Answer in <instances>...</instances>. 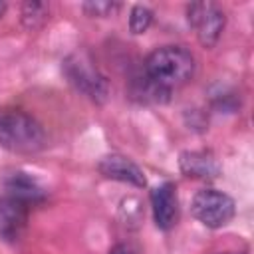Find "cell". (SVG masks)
I'll list each match as a JSON object with an SVG mask.
<instances>
[{
    "label": "cell",
    "instance_id": "1",
    "mask_svg": "<svg viewBox=\"0 0 254 254\" xmlns=\"http://www.w3.org/2000/svg\"><path fill=\"white\" fill-rule=\"evenodd\" d=\"M194 71V58L181 46H163L145 60V75L159 87L171 91L187 83Z\"/></svg>",
    "mask_w": 254,
    "mask_h": 254
},
{
    "label": "cell",
    "instance_id": "2",
    "mask_svg": "<svg viewBox=\"0 0 254 254\" xmlns=\"http://www.w3.org/2000/svg\"><path fill=\"white\" fill-rule=\"evenodd\" d=\"M0 147L18 155H32L46 147L42 125L20 109H0Z\"/></svg>",
    "mask_w": 254,
    "mask_h": 254
},
{
    "label": "cell",
    "instance_id": "3",
    "mask_svg": "<svg viewBox=\"0 0 254 254\" xmlns=\"http://www.w3.org/2000/svg\"><path fill=\"white\" fill-rule=\"evenodd\" d=\"M64 73L69 79V83L87 95L89 99L103 103L109 97V85L107 79L99 73V69L83 56V54H73L64 62Z\"/></svg>",
    "mask_w": 254,
    "mask_h": 254
},
{
    "label": "cell",
    "instance_id": "4",
    "mask_svg": "<svg viewBox=\"0 0 254 254\" xmlns=\"http://www.w3.org/2000/svg\"><path fill=\"white\" fill-rule=\"evenodd\" d=\"M234 200L216 189H202L192 196L190 212L192 216L208 226V228H220L228 224L234 216Z\"/></svg>",
    "mask_w": 254,
    "mask_h": 254
},
{
    "label": "cell",
    "instance_id": "5",
    "mask_svg": "<svg viewBox=\"0 0 254 254\" xmlns=\"http://www.w3.org/2000/svg\"><path fill=\"white\" fill-rule=\"evenodd\" d=\"M187 14L198 42L204 48H212L224 30V12L212 2H192Z\"/></svg>",
    "mask_w": 254,
    "mask_h": 254
},
{
    "label": "cell",
    "instance_id": "6",
    "mask_svg": "<svg viewBox=\"0 0 254 254\" xmlns=\"http://www.w3.org/2000/svg\"><path fill=\"white\" fill-rule=\"evenodd\" d=\"M30 212V202L4 192L0 196V236L6 240H16L26 226Z\"/></svg>",
    "mask_w": 254,
    "mask_h": 254
},
{
    "label": "cell",
    "instance_id": "7",
    "mask_svg": "<svg viewBox=\"0 0 254 254\" xmlns=\"http://www.w3.org/2000/svg\"><path fill=\"white\" fill-rule=\"evenodd\" d=\"M153 218L161 230H169L177 224L179 218V198L173 183H163L151 192Z\"/></svg>",
    "mask_w": 254,
    "mask_h": 254
},
{
    "label": "cell",
    "instance_id": "8",
    "mask_svg": "<svg viewBox=\"0 0 254 254\" xmlns=\"http://www.w3.org/2000/svg\"><path fill=\"white\" fill-rule=\"evenodd\" d=\"M97 169L105 179L129 183L133 187H145L147 185V179H145L143 171L131 159H127L123 155H107V157H103L99 161Z\"/></svg>",
    "mask_w": 254,
    "mask_h": 254
},
{
    "label": "cell",
    "instance_id": "9",
    "mask_svg": "<svg viewBox=\"0 0 254 254\" xmlns=\"http://www.w3.org/2000/svg\"><path fill=\"white\" fill-rule=\"evenodd\" d=\"M181 171L192 179H214L220 171L216 159L204 151H185L179 159Z\"/></svg>",
    "mask_w": 254,
    "mask_h": 254
},
{
    "label": "cell",
    "instance_id": "10",
    "mask_svg": "<svg viewBox=\"0 0 254 254\" xmlns=\"http://www.w3.org/2000/svg\"><path fill=\"white\" fill-rule=\"evenodd\" d=\"M6 192L24 198L30 204H34L36 200L42 198V189L36 185V181H32L24 173H14L6 179Z\"/></svg>",
    "mask_w": 254,
    "mask_h": 254
},
{
    "label": "cell",
    "instance_id": "11",
    "mask_svg": "<svg viewBox=\"0 0 254 254\" xmlns=\"http://www.w3.org/2000/svg\"><path fill=\"white\" fill-rule=\"evenodd\" d=\"M48 16V6L42 2H26L22 6V22L26 28H38Z\"/></svg>",
    "mask_w": 254,
    "mask_h": 254
},
{
    "label": "cell",
    "instance_id": "12",
    "mask_svg": "<svg viewBox=\"0 0 254 254\" xmlns=\"http://www.w3.org/2000/svg\"><path fill=\"white\" fill-rule=\"evenodd\" d=\"M153 20V12L147 6H133L131 14H129V30L131 34H143L147 32V28L151 26Z\"/></svg>",
    "mask_w": 254,
    "mask_h": 254
},
{
    "label": "cell",
    "instance_id": "13",
    "mask_svg": "<svg viewBox=\"0 0 254 254\" xmlns=\"http://www.w3.org/2000/svg\"><path fill=\"white\" fill-rule=\"evenodd\" d=\"M89 16H99V18H103V16H111L117 8H119V4L117 2H105V0H93V2H83V6H81Z\"/></svg>",
    "mask_w": 254,
    "mask_h": 254
},
{
    "label": "cell",
    "instance_id": "14",
    "mask_svg": "<svg viewBox=\"0 0 254 254\" xmlns=\"http://www.w3.org/2000/svg\"><path fill=\"white\" fill-rule=\"evenodd\" d=\"M107 254H141L139 252V248L135 246V244H129V242H121V244H117V246H113Z\"/></svg>",
    "mask_w": 254,
    "mask_h": 254
},
{
    "label": "cell",
    "instance_id": "15",
    "mask_svg": "<svg viewBox=\"0 0 254 254\" xmlns=\"http://www.w3.org/2000/svg\"><path fill=\"white\" fill-rule=\"evenodd\" d=\"M4 10H6V4H4V2H0V16L4 14Z\"/></svg>",
    "mask_w": 254,
    "mask_h": 254
}]
</instances>
